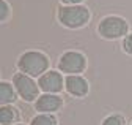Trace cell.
I'll list each match as a JSON object with an SVG mask.
<instances>
[{
	"mask_svg": "<svg viewBox=\"0 0 132 125\" xmlns=\"http://www.w3.org/2000/svg\"><path fill=\"white\" fill-rule=\"evenodd\" d=\"M102 125H126V123H124V119H123L121 116L113 114V116L105 117L104 122H102Z\"/></svg>",
	"mask_w": 132,
	"mask_h": 125,
	"instance_id": "7c38bea8",
	"label": "cell"
},
{
	"mask_svg": "<svg viewBox=\"0 0 132 125\" xmlns=\"http://www.w3.org/2000/svg\"><path fill=\"white\" fill-rule=\"evenodd\" d=\"M19 114H18V109L10 106V105H3L2 109H0V122L2 125H10V123H14L18 120Z\"/></svg>",
	"mask_w": 132,
	"mask_h": 125,
	"instance_id": "9c48e42d",
	"label": "cell"
},
{
	"mask_svg": "<svg viewBox=\"0 0 132 125\" xmlns=\"http://www.w3.org/2000/svg\"><path fill=\"white\" fill-rule=\"evenodd\" d=\"M64 89L74 97H84L88 93V82L79 74H68L64 79Z\"/></svg>",
	"mask_w": 132,
	"mask_h": 125,
	"instance_id": "ba28073f",
	"label": "cell"
},
{
	"mask_svg": "<svg viewBox=\"0 0 132 125\" xmlns=\"http://www.w3.org/2000/svg\"><path fill=\"white\" fill-rule=\"evenodd\" d=\"M30 125H57V119L52 114H38L36 117L31 119Z\"/></svg>",
	"mask_w": 132,
	"mask_h": 125,
	"instance_id": "8fae6325",
	"label": "cell"
},
{
	"mask_svg": "<svg viewBox=\"0 0 132 125\" xmlns=\"http://www.w3.org/2000/svg\"><path fill=\"white\" fill-rule=\"evenodd\" d=\"M0 5H2V21H5L6 19V16H8V5H6V2L5 0H0Z\"/></svg>",
	"mask_w": 132,
	"mask_h": 125,
	"instance_id": "5bb4252c",
	"label": "cell"
},
{
	"mask_svg": "<svg viewBox=\"0 0 132 125\" xmlns=\"http://www.w3.org/2000/svg\"><path fill=\"white\" fill-rule=\"evenodd\" d=\"M0 100H2L3 105H10L16 100V90H14V86L3 81L0 84Z\"/></svg>",
	"mask_w": 132,
	"mask_h": 125,
	"instance_id": "30bf717a",
	"label": "cell"
},
{
	"mask_svg": "<svg viewBox=\"0 0 132 125\" xmlns=\"http://www.w3.org/2000/svg\"><path fill=\"white\" fill-rule=\"evenodd\" d=\"M16 125H24V123H16Z\"/></svg>",
	"mask_w": 132,
	"mask_h": 125,
	"instance_id": "2e32d148",
	"label": "cell"
},
{
	"mask_svg": "<svg viewBox=\"0 0 132 125\" xmlns=\"http://www.w3.org/2000/svg\"><path fill=\"white\" fill-rule=\"evenodd\" d=\"M63 3H68V5H77V3H80L82 0H61Z\"/></svg>",
	"mask_w": 132,
	"mask_h": 125,
	"instance_id": "9a60e30c",
	"label": "cell"
},
{
	"mask_svg": "<svg viewBox=\"0 0 132 125\" xmlns=\"http://www.w3.org/2000/svg\"><path fill=\"white\" fill-rule=\"evenodd\" d=\"M97 30H99V35L102 38L117 40V38H121V37L127 35L129 24L126 22V19H123L120 16H107L99 22Z\"/></svg>",
	"mask_w": 132,
	"mask_h": 125,
	"instance_id": "3957f363",
	"label": "cell"
},
{
	"mask_svg": "<svg viewBox=\"0 0 132 125\" xmlns=\"http://www.w3.org/2000/svg\"><path fill=\"white\" fill-rule=\"evenodd\" d=\"M38 86L46 93H58L64 87V79L58 71H47L43 76H39Z\"/></svg>",
	"mask_w": 132,
	"mask_h": 125,
	"instance_id": "8992f818",
	"label": "cell"
},
{
	"mask_svg": "<svg viewBox=\"0 0 132 125\" xmlns=\"http://www.w3.org/2000/svg\"><path fill=\"white\" fill-rule=\"evenodd\" d=\"M13 86L16 89V92L25 100V101H33L35 98H38V90L39 86L31 79V78L25 73H16L13 78Z\"/></svg>",
	"mask_w": 132,
	"mask_h": 125,
	"instance_id": "277c9868",
	"label": "cell"
},
{
	"mask_svg": "<svg viewBox=\"0 0 132 125\" xmlns=\"http://www.w3.org/2000/svg\"><path fill=\"white\" fill-rule=\"evenodd\" d=\"M87 67V59L84 54H80L77 51H68L64 52L60 57L58 62V68L63 73H68V74H77L82 73Z\"/></svg>",
	"mask_w": 132,
	"mask_h": 125,
	"instance_id": "5b68a950",
	"label": "cell"
},
{
	"mask_svg": "<svg viewBox=\"0 0 132 125\" xmlns=\"http://www.w3.org/2000/svg\"><path fill=\"white\" fill-rule=\"evenodd\" d=\"M63 105V100L55 95V93H44V95L38 97L36 98V103H35V108L36 111H39L41 114H49V113H54L57 109H60Z\"/></svg>",
	"mask_w": 132,
	"mask_h": 125,
	"instance_id": "52a82bcc",
	"label": "cell"
},
{
	"mask_svg": "<svg viewBox=\"0 0 132 125\" xmlns=\"http://www.w3.org/2000/svg\"><path fill=\"white\" fill-rule=\"evenodd\" d=\"M123 49L132 55V33L130 35H126L124 37V41H123Z\"/></svg>",
	"mask_w": 132,
	"mask_h": 125,
	"instance_id": "4fadbf2b",
	"label": "cell"
},
{
	"mask_svg": "<svg viewBox=\"0 0 132 125\" xmlns=\"http://www.w3.org/2000/svg\"><path fill=\"white\" fill-rule=\"evenodd\" d=\"M90 19V11L88 8L82 5H69V6H61L58 10V21L69 29H79L85 25Z\"/></svg>",
	"mask_w": 132,
	"mask_h": 125,
	"instance_id": "7a4b0ae2",
	"label": "cell"
},
{
	"mask_svg": "<svg viewBox=\"0 0 132 125\" xmlns=\"http://www.w3.org/2000/svg\"><path fill=\"white\" fill-rule=\"evenodd\" d=\"M18 67L28 76H43L49 67V59L39 51H27L19 57Z\"/></svg>",
	"mask_w": 132,
	"mask_h": 125,
	"instance_id": "6da1fadb",
	"label": "cell"
}]
</instances>
